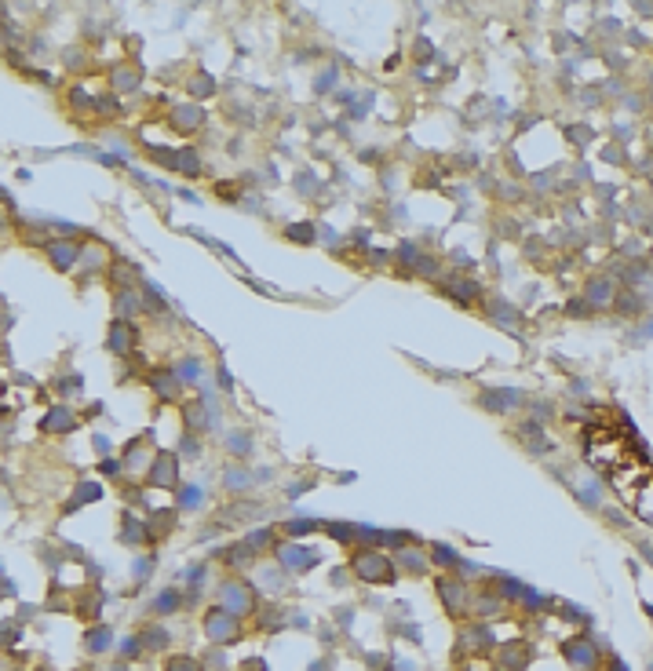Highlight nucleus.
<instances>
[{"instance_id": "nucleus-31", "label": "nucleus", "mask_w": 653, "mask_h": 671, "mask_svg": "<svg viewBox=\"0 0 653 671\" xmlns=\"http://www.w3.org/2000/svg\"><path fill=\"white\" fill-rule=\"evenodd\" d=\"M113 307H117V317H124V314H132V310H139L143 303H139V296H135L132 289H120V292L113 296Z\"/></svg>"}, {"instance_id": "nucleus-19", "label": "nucleus", "mask_w": 653, "mask_h": 671, "mask_svg": "<svg viewBox=\"0 0 653 671\" xmlns=\"http://www.w3.org/2000/svg\"><path fill=\"white\" fill-rule=\"evenodd\" d=\"M139 638H143L146 650H168V642H172L168 628H161V624H146V628L139 631Z\"/></svg>"}, {"instance_id": "nucleus-18", "label": "nucleus", "mask_w": 653, "mask_h": 671, "mask_svg": "<svg viewBox=\"0 0 653 671\" xmlns=\"http://www.w3.org/2000/svg\"><path fill=\"white\" fill-rule=\"evenodd\" d=\"M252 548H248V540H241V544H230V548H223L220 555H215V558H220V562H227V565H248V562H252Z\"/></svg>"}, {"instance_id": "nucleus-15", "label": "nucleus", "mask_w": 653, "mask_h": 671, "mask_svg": "<svg viewBox=\"0 0 653 671\" xmlns=\"http://www.w3.org/2000/svg\"><path fill=\"white\" fill-rule=\"evenodd\" d=\"M186 598H182V591L179 588H165L158 598H153V605H150V613H158V617H168V613H175L179 605H182Z\"/></svg>"}, {"instance_id": "nucleus-30", "label": "nucleus", "mask_w": 653, "mask_h": 671, "mask_svg": "<svg viewBox=\"0 0 653 671\" xmlns=\"http://www.w3.org/2000/svg\"><path fill=\"white\" fill-rule=\"evenodd\" d=\"M256 624H259L263 631H277V628L285 624V613H282V610H274V605H263V610L256 613Z\"/></svg>"}, {"instance_id": "nucleus-22", "label": "nucleus", "mask_w": 653, "mask_h": 671, "mask_svg": "<svg viewBox=\"0 0 653 671\" xmlns=\"http://www.w3.org/2000/svg\"><path fill=\"white\" fill-rule=\"evenodd\" d=\"M165 671H208V664L190 657V653H175V657L165 660Z\"/></svg>"}, {"instance_id": "nucleus-32", "label": "nucleus", "mask_w": 653, "mask_h": 671, "mask_svg": "<svg viewBox=\"0 0 653 671\" xmlns=\"http://www.w3.org/2000/svg\"><path fill=\"white\" fill-rule=\"evenodd\" d=\"M431 562L449 569V565H460V555H456L449 544H431Z\"/></svg>"}, {"instance_id": "nucleus-6", "label": "nucleus", "mask_w": 653, "mask_h": 671, "mask_svg": "<svg viewBox=\"0 0 653 671\" xmlns=\"http://www.w3.org/2000/svg\"><path fill=\"white\" fill-rule=\"evenodd\" d=\"M566 660L573 671H595L599 667V650L595 642H587V638H570L566 642Z\"/></svg>"}, {"instance_id": "nucleus-34", "label": "nucleus", "mask_w": 653, "mask_h": 671, "mask_svg": "<svg viewBox=\"0 0 653 671\" xmlns=\"http://www.w3.org/2000/svg\"><path fill=\"white\" fill-rule=\"evenodd\" d=\"M172 165H175L179 172H186V175H197V168H201V161H197L194 150H179V153L172 157Z\"/></svg>"}, {"instance_id": "nucleus-50", "label": "nucleus", "mask_w": 653, "mask_h": 671, "mask_svg": "<svg viewBox=\"0 0 653 671\" xmlns=\"http://www.w3.org/2000/svg\"><path fill=\"white\" fill-rule=\"evenodd\" d=\"M182 453H186V456H197V441H194L190 434L182 438Z\"/></svg>"}, {"instance_id": "nucleus-2", "label": "nucleus", "mask_w": 653, "mask_h": 671, "mask_svg": "<svg viewBox=\"0 0 653 671\" xmlns=\"http://www.w3.org/2000/svg\"><path fill=\"white\" fill-rule=\"evenodd\" d=\"M201 624H205V635H208L212 646H234V642H241V617L230 613L227 605H212Z\"/></svg>"}, {"instance_id": "nucleus-40", "label": "nucleus", "mask_w": 653, "mask_h": 671, "mask_svg": "<svg viewBox=\"0 0 653 671\" xmlns=\"http://www.w3.org/2000/svg\"><path fill=\"white\" fill-rule=\"evenodd\" d=\"M186 584H190V595L201 591V584H205V562H197V565L186 569Z\"/></svg>"}, {"instance_id": "nucleus-12", "label": "nucleus", "mask_w": 653, "mask_h": 671, "mask_svg": "<svg viewBox=\"0 0 653 671\" xmlns=\"http://www.w3.org/2000/svg\"><path fill=\"white\" fill-rule=\"evenodd\" d=\"M482 405L489 412H515L522 405V394L518 391H485L482 394Z\"/></svg>"}, {"instance_id": "nucleus-16", "label": "nucleus", "mask_w": 653, "mask_h": 671, "mask_svg": "<svg viewBox=\"0 0 653 671\" xmlns=\"http://www.w3.org/2000/svg\"><path fill=\"white\" fill-rule=\"evenodd\" d=\"M446 292H449L453 299H460V303H471V299H478V296H482V285H478V281H471V277H453Z\"/></svg>"}, {"instance_id": "nucleus-36", "label": "nucleus", "mask_w": 653, "mask_h": 671, "mask_svg": "<svg viewBox=\"0 0 653 671\" xmlns=\"http://www.w3.org/2000/svg\"><path fill=\"white\" fill-rule=\"evenodd\" d=\"M175 376H179L182 383H197V376H201V365H197L194 358H186V362H179V365H175Z\"/></svg>"}, {"instance_id": "nucleus-38", "label": "nucleus", "mask_w": 653, "mask_h": 671, "mask_svg": "<svg viewBox=\"0 0 653 671\" xmlns=\"http://www.w3.org/2000/svg\"><path fill=\"white\" fill-rule=\"evenodd\" d=\"M139 84V73L135 70H113V88L117 91H128V88H135Z\"/></svg>"}, {"instance_id": "nucleus-33", "label": "nucleus", "mask_w": 653, "mask_h": 671, "mask_svg": "<svg viewBox=\"0 0 653 671\" xmlns=\"http://www.w3.org/2000/svg\"><path fill=\"white\" fill-rule=\"evenodd\" d=\"M325 533L332 540H339V544H354L358 540V526H347V522H332V526H325Z\"/></svg>"}, {"instance_id": "nucleus-4", "label": "nucleus", "mask_w": 653, "mask_h": 671, "mask_svg": "<svg viewBox=\"0 0 653 671\" xmlns=\"http://www.w3.org/2000/svg\"><path fill=\"white\" fill-rule=\"evenodd\" d=\"M274 558H277V565L289 569V573H310L322 562L314 548H303V544H296V540H282V544L274 548Z\"/></svg>"}, {"instance_id": "nucleus-14", "label": "nucleus", "mask_w": 653, "mask_h": 671, "mask_svg": "<svg viewBox=\"0 0 653 671\" xmlns=\"http://www.w3.org/2000/svg\"><path fill=\"white\" fill-rule=\"evenodd\" d=\"M110 646H113V631L106 624H96V628L84 631V650L88 653H106Z\"/></svg>"}, {"instance_id": "nucleus-11", "label": "nucleus", "mask_w": 653, "mask_h": 671, "mask_svg": "<svg viewBox=\"0 0 653 671\" xmlns=\"http://www.w3.org/2000/svg\"><path fill=\"white\" fill-rule=\"evenodd\" d=\"M48 260L55 270H70L73 263H81V248L70 245V241H51L48 245Z\"/></svg>"}, {"instance_id": "nucleus-8", "label": "nucleus", "mask_w": 653, "mask_h": 671, "mask_svg": "<svg viewBox=\"0 0 653 671\" xmlns=\"http://www.w3.org/2000/svg\"><path fill=\"white\" fill-rule=\"evenodd\" d=\"M438 598H442L446 610L456 617L463 605H468V588H463L460 577H456V580H453V577H442V580H438Z\"/></svg>"}, {"instance_id": "nucleus-24", "label": "nucleus", "mask_w": 653, "mask_h": 671, "mask_svg": "<svg viewBox=\"0 0 653 671\" xmlns=\"http://www.w3.org/2000/svg\"><path fill=\"white\" fill-rule=\"evenodd\" d=\"M223 449L234 453V456H248V453H252V438H248L245 431H230V434L223 438Z\"/></svg>"}, {"instance_id": "nucleus-9", "label": "nucleus", "mask_w": 653, "mask_h": 671, "mask_svg": "<svg viewBox=\"0 0 653 671\" xmlns=\"http://www.w3.org/2000/svg\"><path fill=\"white\" fill-rule=\"evenodd\" d=\"M584 299H587V307H613L617 303V285L610 277H592L584 289Z\"/></svg>"}, {"instance_id": "nucleus-27", "label": "nucleus", "mask_w": 653, "mask_h": 671, "mask_svg": "<svg viewBox=\"0 0 653 671\" xmlns=\"http://www.w3.org/2000/svg\"><path fill=\"white\" fill-rule=\"evenodd\" d=\"M179 376H175V369L172 372H158V376H153V391H158L161 398H175V391H179Z\"/></svg>"}, {"instance_id": "nucleus-29", "label": "nucleus", "mask_w": 653, "mask_h": 671, "mask_svg": "<svg viewBox=\"0 0 653 671\" xmlns=\"http://www.w3.org/2000/svg\"><path fill=\"white\" fill-rule=\"evenodd\" d=\"M256 577H259V584H263L267 591H282V588H285V573H282V565H267V569L256 573Z\"/></svg>"}, {"instance_id": "nucleus-13", "label": "nucleus", "mask_w": 653, "mask_h": 671, "mask_svg": "<svg viewBox=\"0 0 653 671\" xmlns=\"http://www.w3.org/2000/svg\"><path fill=\"white\" fill-rule=\"evenodd\" d=\"M394 565H398V569H406L409 577H427V555L416 551V548H401Z\"/></svg>"}, {"instance_id": "nucleus-20", "label": "nucleus", "mask_w": 653, "mask_h": 671, "mask_svg": "<svg viewBox=\"0 0 653 671\" xmlns=\"http://www.w3.org/2000/svg\"><path fill=\"white\" fill-rule=\"evenodd\" d=\"M146 526H150V540H161V536H168V533L175 529V511H153Z\"/></svg>"}, {"instance_id": "nucleus-43", "label": "nucleus", "mask_w": 653, "mask_h": 671, "mask_svg": "<svg viewBox=\"0 0 653 671\" xmlns=\"http://www.w3.org/2000/svg\"><path fill=\"white\" fill-rule=\"evenodd\" d=\"M522 591H525L522 580H511V577L500 580V598H522Z\"/></svg>"}, {"instance_id": "nucleus-42", "label": "nucleus", "mask_w": 653, "mask_h": 671, "mask_svg": "<svg viewBox=\"0 0 653 671\" xmlns=\"http://www.w3.org/2000/svg\"><path fill=\"white\" fill-rule=\"evenodd\" d=\"M139 653H143V638H139V635L124 638V646H120V660H132V657H139Z\"/></svg>"}, {"instance_id": "nucleus-52", "label": "nucleus", "mask_w": 653, "mask_h": 671, "mask_svg": "<svg viewBox=\"0 0 653 671\" xmlns=\"http://www.w3.org/2000/svg\"><path fill=\"white\" fill-rule=\"evenodd\" d=\"M96 449H99V453H106V449H110V438H103V434H99V438H96Z\"/></svg>"}, {"instance_id": "nucleus-21", "label": "nucleus", "mask_w": 653, "mask_h": 671, "mask_svg": "<svg viewBox=\"0 0 653 671\" xmlns=\"http://www.w3.org/2000/svg\"><path fill=\"white\" fill-rule=\"evenodd\" d=\"M245 540H248V548H252L256 555H259V551H267V548H277V533H274L270 526H259V529H252V533H248Z\"/></svg>"}, {"instance_id": "nucleus-39", "label": "nucleus", "mask_w": 653, "mask_h": 671, "mask_svg": "<svg viewBox=\"0 0 653 671\" xmlns=\"http://www.w3.org/2000/svg\"><path fill=\"white\" fill-rule=\"evenodd\" d=\"M81 610H84V617H96V613L103 610V595L91 591L88 598H81V602H77V613H81Z\"/></svg>"}, {"instance_id": "nucleus-47", "label": "nucleus", "mask_w": 653, "mask_h": 671, "mask_svg": "<svg viewBox=\"0 0 653 671\" xmlns=\"http://www.w3.org/2000/svg\"><path fill=\"white\" fill-rule=\"evenodd\" d=\"M81 260H84V263H81L84 270H99V267H103V252H88V255H81Z\"/></svg>"}, {"instance_id": "nucleus-37", "label": "nucleus", "mask_w": 653, "mask_h": 671, "mask_svg": "<svg viewBox=\"0 0 653 671\" xmlns=\"http://www.w3.org/2000/svg\"><path fill=\"white\" fill-rule=\"evenodd\" d=\"M285 234H289L292 241H299V245H310V241H314V227H310V222H292Z\"/></svg>"}, {"instance_id": "nucleus-41", "label": "nucleus", "mask_w": 653, "mask_h": 671, "mask_svg": "<svg viewBox=\"0 0 653 671\" xmlns=\"http://www.w3.org/2000/svg\"><path fill=\"white\" fill-rule=\"evenodd\" d=\"M522 605H525V610H544V605H547V598L540 595V591H533V588H525L522 591V598H518Z\"/></svg>"}, {"instance_id": "nucleus-44", "label": "nucleus", "mask_w": 653, "mask_h": 671, "mask_svg": "<svg viewBox=\"0 0 653 671\" xmlns=\"http://www.w3.org/2000/svg\"><path fill=\"white\" fill-rule=\"evenodd\" d=\"M150 569H153V558H150V555H139V558H135V565H132V573H135V584H143V580L150 577Z\"/></svg>"}, {"instance_id": "nucleus-48", "label": "nucleus", "mask_w": 653, "mask_h": 671, "mask_svg": "<svg viewBox=\"0 0 653 671\" xmlns=\"http://www.w3.org/2000/svg\"><path fill=\"white\" fill-rule=\"evenodd\" d=\"M190 91H197V95H212V81H208V77H197V81H190Z\"/></svg>"}, {"instance_id": "nucleus-1", "label": "nucleus", "mask_w": 653, "mask_h": 671, "mask_svg": "<svg viewBox=\"0 0 653 671\" xmlns=\"http://www.w3.org/2000/svg\"><path fill=\"white\" fill-rule=\"evenodd\" d=\"M351 573H354L361 584H394L398 565L391 562V555L369 548V551H358V555L351 558Z\"/></svg>"}, {"instance_id": "nucleus-45", "label": "nucleus", "mask_w": 653, "mask_h": 671, "mask_svg": "<svg viewBox=\"0 0 653 671\" xmlns=\"http://www.w3.org/2000/svg\"><path fill=\"white\" fill-rule=\"evenodd\" d=\"M201 409H205V405H197V401H190V405H186V420H190L194 427H205V424H208V416H205Z\"/></svg>"}, {"instance_id": "nucleus-3", "label": "nucleus", "mask_w": 653, "mask_h": 671, "mask_svg": "<svg viewBox=\"0 0 653 671\" xmlns=\"http://www.w3.org/2000/svg\"><path fill=\"white\" fill-rule=\"evenodd\" d=\"M220 605H227L237 617H256V588L248 580L230 577V580L220 584Z\"/></svg>"}, {"instance_id": "nucleus-49", "label": "nucleus", "mask_w": 653, "mask_h": 671, "mask_svg": "<svg viewBox=\"0 0 653 671\" xmlns=\"http://www.w3.org/2000/svg\"><path fill=\"white\" fill-rule=\"evenodd\" d=\"M99 471H103L106 478H117V471H120V463H117V460H103V463H99Z\"/></svg>"}, {"instance_id": "nucleus-17", "label": "nucleus", "mask_w": 653, "mask_h": 671, "mask_svg": "<svg viewBox=\"0 0 653 671\" xmlns=\"http://www.w3.org/2000/svg\"><path fill=\"white\" fill-rule=\"evenodd\" d=\"M201 121H205L201 106H175L172 110V124L179 132H194V128H201Z\"/></svg>"}, {"instance_id": "nucleus-28", "label": "nucleus", "mask_w": 653, "mask_h": 671, "mask_svg": "<svg viewBox=\"0 0 653 671\" xmlns=\"http://www.w3.org/2000/svg\"><path fill=\"white\" fill-rule=\"evenodd\" d=\"M248 486H252V471H227L223 474V489L227 493H245Z\"/></svg>"}, {"instance_id": "nucleus-51", "label": "nucleus", "mask_w": 653, "mask_h": 671, "mask_svg": "<svg viewBox=\"0 0 653 671\" xmlns=\"http://www.w3.org/2000/svg\"><path fill=\"white\" fill-rule=\"evenodd\" d=\"M610 671H628V664L620 660V657H610Z\"/></svg>"}, {"instance_id": "nucleus-7", "label": "nucleus", "mask_w": 653, "mask_h": 671, "mask_svg": "<svg viewBox=\"0 0 653 671\" xmlns=\"http://www.w3.org/2000/svg\"><path fill=\"white\" fill-rule=\"evenodd\" d=\"M106 347L113 350V354H132L135 350V325L132 322H124V317H117V322H110L106 329Z\"/></svg>"}, {"instance_id": "nucleus-23", "label": "nucleus", "mask_w": 653, "mask_h": 671, "mask_svg": "<svg viewBox=\"0 0 653 671\" xmlns=\"http://www.w3.org/2000/svg\"><path fill=\"white\" fill-rule=\"evenodd\" d=\"M525 664H530V650H518L515 653V646H504V653H500V671H522Z\"/></svg>"}, {"instance_id": "nucleus-46", "label": "nucleus", "mask_w": 653, "mask_h": 671, "mask_svg": "<svg viewBox=\"0 0 653 671\" xmlns=\"http://www.w3.org/2000/svg\"><path fill=\"white\" fill-rule=\"evenodd\" d=\"M91 500H99V486H91V482H88V486L77 489V503H91Z\"/></svg>"}, {"instance_id": "nucleus-5", "label": "nucleus", "mask_w": 653, "mask_h": 671, "mask_svg": "<svg viewBox=\"0 0 653 671\" xmlns=\"http://www.w3.org/2000/svg\"><path fill=\"white\" fill-rule=\"evenodd\" d=\"M146 486H153V489H175L179 486V456L175 453H153V463L146 471Z\"/></svg>"}, {"instance_id": "nucleus-35", "label": "nucleus", "mask_w": 653, "mask_h": 671, "mask_svg": "<svg viewBox=\"0 0 653 671\" xmlns=\"http://www.w3.org/2000/svg\"><path fill=\"white\" fill-rule=\"evenodd\" d=\"M318 526H322L318 518H296V522H285L282 529H285L289 536H303V533H314Z\"/></svg>"}, {"instance_id": "nucleus-26", "label": "nucleus", "mask_w": 653, "mask_h": 671, "mask_svg": "<svg viewBox=\"0 0 653 671\" xmlns=\"http://www.w3.org/2000/svg\"><path fill=\"white\" fill-rule=\"evenodd\" d=\"M179 507H182V511L205 507V489H201V486H179Z\"/></svg>"}, {"instance_id": "nucleus-25", "label": "nucleus", "mask_w": 653, "mask_h": 671, "mask_svg": "<svg viewBox=\"0 0 653 671\" xmlns=\"http://www.w3.org/2000/svg\"><path fill=\"white\" fill-rule=\"evenodd\" d=\"M460 638H463V642H460L463 650H482V642H485V646L493 642V635H489L482 624H478V628H463V631H460Z\"/></svg>"}, {"instance_id": "nucleus-10", "label": "nucleus", "mask_w": 653, "mask_h": 671, "mask_svg": "<svg viewBox=\"0 0 653 671\" xmlns=\"http://www.w3.org/2000/svg\"><path fill=\"white\" fill-rule=\"evenodd\" d=\"M73 427H77V416H73V409H66V405L48 409V416L41 420V431H44V434H70Z\"/></svg>"}]
</instances>
